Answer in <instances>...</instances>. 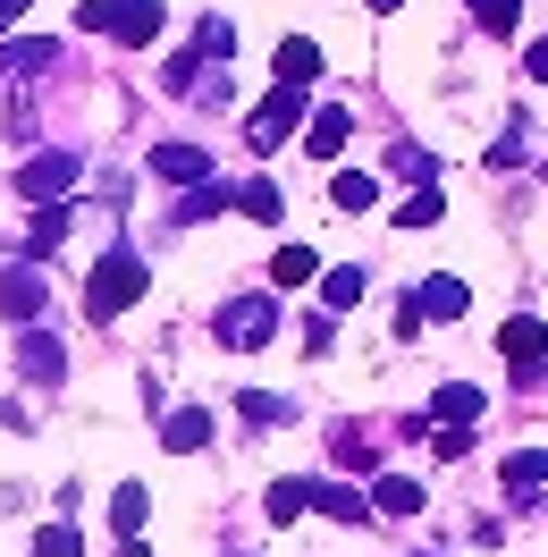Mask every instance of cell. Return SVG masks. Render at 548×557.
Masks as SVG:
<instances>
[{"instance_id": "4fadbf2b", "label": "cell", "mask_w": 548, "mask_h": 557, "mask_svg": "<svg viewBox=\"0 0 548 557\" xmlns=\"http://www.w3.org/2000/svg\"><path fill=\"white\" fill-rule=\"evenodd\" d=\"M372 516H379V523H406V516H422V482H406V473H379V490H372Z\"/></svg>"}, {"instance_id": "7c38bea8", "label": "cell", "mask_w": 548, "mask_h": 557, "mask_svg": "<svg viewBox=\"0 0 548 557\" xmlns=\"http://www.w3.org/2000/svg\"><path fill=\"white\" fill-rule=\"evenodd\" d=\"M144 523H152V490H144V482H119V490H110V532H119V541H136Z\"/></svg>"}, {"instance_id": "3957f363", "label": "cell", "mask_w": 548, "mask_h": 557, "mask_svg": "<svg viewBox=\"0 0 548 557\" xmlns=\"http://www.w3.org/2000/svg\"><path fill=\"white\" fill-rule=\"evenodd\" d=\"M304 119H312L304 85H278L271 102H253V119H245V144H253V152H278V144H287L296 127H304Z\"/></svg>"}, {"instance_id": "ac0fdd59", "label": "cell", "mask_w": 548, "mask_h": 557, "mask_svg": "<svg viewBox=\"0 0 548 557\" xmlns=\"http://www.w3.org/2000/svg\"><path fill=\"white\" fill-rule=\"evenodd\" d=\"M271 69H278V85H312V76H321V42L287 35V42H278V60H271Z\"/></svg>"}, {"instance_id": "d6986e66", "label": "cell", "mask_w": 548, "mask_h": 557, "mask_svg": "<svg viewBox=\"0 0 548 557\" xmlns=\"http://www.w3.org/2000/svg\"><path fill=\"white\" fill-rule=\"evenodd\" d=\"M68 220H76L68 203H35V228H26V253H35V262H42V253H60V237H68Z\"/></svg>"}, {"instance_id": "ffe728a7", "label": "cell", "mask_w": 548, "mask_h": 557, "mask_svg": "<svg viewBox=\"0 0 548 557\" xmlns=\"http://www.w3.org/2000/svg\"><path fill=\"white\" fill-rule=\"evenodd\" d=\"M51 60H60V42H42V35L0 42V69H9V76H35V69H51Z\"/></svg>"}, {"instance_id": "5b68a950", "label": "cell", "mask_w": 548, "mask_h": 557, "mask_svg": "<svg viewBox=\"0 0 548 557\" xmlns=\"http://www.w3.org/2000/svg\"><path fill=\"white\" fill-rule=\"evenodd\" d=\"M211 330H220V347H271V338H278V305H271V296H237Z\"/></svg>"}, {"instance_id": "d590c367", "label": "cell", "mask_w": 548, "mask_h": 557, "mask_svg": "<svg viewBox=\"0 0 548 557\" xmlns=\"http://www.w3.org/2000/svg\"><path fill=\"white\" fill-rule=\"evenodd\" d=\"M514 161H523V127H507V136L489 144V170H514Z\"/></svg>"}, {"instance_id": "4316f807", "label": "cell", "mask_w": 548, "mask_h": 557, "mask_svg": "<svg viewBox=\"0 0 548 557\" xmlns=\"http://www.w3.org/2000/svg\"><path fill=\"white\" fill-rule=\"evenodd\" d=\"M363 287H372V278L346 262V271H329V278H321V305H329V313H346V305H363Z\"/></svg>"}, {"instance_id": "1f68e13d", "label": "cell", "mask_w": 548, "mask_h": 557, "mask_svg": "<svg viewBox=\"0 0 548 557\" xmlns=\"http://www.w3.org/2000/svg\"><path fill=\"white\" fill-rule=\"evenodd\" d=\"M195 51H203V60H228V51H237V26H228V17H203Z\"/></svg>"}, {"instance_id": "603a6c76", "label": "cell", "mask_w": 548, "mask_h": 557, "mask_svg": "<svg viewBox=\"0 0 548 557\" xmlns=\"http://www.w3.org/2000/svg\"><path fill=\"white\" fill-rule=\"evenodd\" d=\"M431 414H439V422H473V414H481V388H473V381L431 388Z\"/></svg>"}, {"instance_id": "ba28073f", "label": "cell", "mask_w": 548, "mask_h": 557, "mask_svg": "<svg viewBox=\"0 0 548 557\" xmlns=\"http://www.w3.org/2000/svg\"><path fill=\"white\" fill-rule=\"evenodd\" d=\"M42 305H51V287H42V271H26V262H9V271H0V313H9L17 330H26V321H42Z\"/></svg>"}, {"instance_id": "484cf974", "label": "cell", "mask_w": 548, "mask_h": 557, "mask_svg": "<svg viewBox=\"0 0 548 557\" xmlns=\"http://www.w3.org/2000/svg\"><path fill=\"white\" fill-rule=\"evenodd\" d=\"M271 523H296V516H312V482H271Z\"/></svg>"}, {"instance_id": "83f0119b", "label": "cell", "mask_w": 548, "mask_h": 557, "mask_svg": "<svg viewBox=\"0 0 548 557\" xmlns=\"http://www.w3.org/2000/svg\"><path fill=\"white\" fill-rule=\"evenodd\" d=\"M237 414H245V422H296V397H271V388H245V397H237Z\"/></svg>"}, {"instance_id": "7402d4cb", "label": "cell", "mask_w": 548, "mask_h": 557, "mask_svg": "<svg viewBox=\"0 0 548 557\" xmlns=\"http://www.w3.org/2000/svg\"><path fill=\"white\" fill-rule=\"evenodd\" d=\"M271 278H278V287H304V278H321V253H312V245H278Z\"/></svg>"}, {"instance_id": "e0dca14e", "label": "cell", "mask_w": 548, "mask_h": 557, "mask_svg": "<svg viewBox=\"0 0 548 557\" xmlns=\"http://www.w3.org/2000/svg\"><path fill=\"white\" fill-rule=\"evenodd\" d=\"M329 465H338V473H379V448L354 422H338V431H329Z\"/></svg>"}, {"instance_id": "2e32d148", "label": "cell", "mask_w": 548, "mask_h": 557, "mask_svg": "<svg viewBox=\"0 0 548 557\" xmlns=\"http://www.w3.org/2000/svg\"><path fill=\"white\" fill-rule=\"evenodd\" d=\"M161 448H177V456L211 448V414H203V406H177V414L161 422Z\"/></svg>"}, {"instance_id": "9a60e30c", "label": "cell", "mask_w": 548, "mask_h": 557, "mask_svg": "<svg viewBox=\"0 0 548 557\" xmlns=\"http://www.w3.org/2000/svg\"><path fill=\"white\" fill-rule=\"evenodd\" d=\"M312 507H321L329 523H363L372 516V498H363L354 482H312Z\"/></svg>"}, {"instance_id": "836d02e7", "label": "cell", "mask_w": 548, "mask_h": 557, "mask_svg": "<svg viewBox=\"0 0 548 557\" xmlns=\"http://www.w3.org/2000/svg\"><path fill=\"white\" fill-rule=\"evenodd\" d=\"M388 170H397V177H439V161H431L422 144H397V152H388Z\"/></svg>"}, {"instance_id": "8992f818", "label": "cell", "mask_w": 548, "mask_h": 557, "mask_svg": "<svg viewBox=\"0 0 548 557\" xmlns=\"http://www.w3.org/2000/svg\"><path fill=\"white\" fill-rule=\"evenodd\" d=\"M498 355H507L514 381H540V363H548V330H540V313H514L507 330H498Z\"/></svg>"}, {"instance_id": "d4e9b609", "label": "cell", "mask_w": 548, "mask_h": 557, "mask_svg": "<svg viewBox=\"0 0 548 557\" xmlns=\"http://www.w3.org/2000/svg\"><path fill=\"white\" fill-rule=\"evenodd\" d=\"M498 473H507V490H540L548 482V448H514Z\"/></svg>"}, {"instance_id": "cb8c5ba5", "label": "cell", "mask_w": 548, "mask_h": 557, "mask_svg": "<svg viewBox=\"0 0 548 557\" xmlns=\"http://www.w3.org/2000/svg\"><path fill=\"white\" fill-rule=\"evenodd\" d=\"M237 211H245V220H278V211H287V195H278L271 177H245V186H237Z\"/></svg>"}, {"instance_id": "f1b7e54d", "label": "cell", "mask_w": 548, "mask_h": 557, "mask_svg": "<svg viewBox=\"0 0 548 557\" xmlns=\"http://www.w3.org/2000/svg\"><path fill=\"white\" fill-rule=\"evenodd\" d=\"M464 9H473L481 35H514V17H523V0H464Z\"/></svg>"}, {"instance_id": "7a4b0ae2", "label": "cell", "mask_w": 548, "mask_h": 557, "mask_svg": "<svg viewBox=\"0 0 548 557\" xmlns=\"http://www.w3.org/2000/svg\"><path fill=\"white\" fill-rule=\"evenodd\" d=\"M76 26H85L94 42H127V51H144V42H161V0H85Z\"/></svg>"}, {"instance_id": "8fae6325", "label": "cell", "mask_w": 548, "mask_h": 557, "mask_svg": "<svg viewBox=\"0 0 548 557\" xmlns=\"http://www.w3.org/2000/svg\"><path fill=\"white\" fill-rule=\"evenodd\" d=\"M346 136H354V119H346V110H312V119H304V152H312V161H338Z\"/></svg>"}, {"instance_id": "52a82bcc", "label": "cell", "mask_w": 548, "mask_h": 557, "mask_svg": "<svg viewBox=\"0 0 548 557\" xmlns=\"http://www.w3.org/2000/svg\"><path fill=\"white\" fill-rule=\"evenodd\" d=\"M17 372L51 388V381H60V372H68V347H60V338H51L42 321H26V330H17Z\"/></svg>"}, {"instance_id": "6da1fadb", "label": "cell", "mask_w": 548, "mask_h": 557, "mask_svg": "<svg viewBox=\"0 0 548 557\" xmlns=\"http://www.w3.org/2000/svg\"><path fill=\"white\" fill-rule=\"evenodd\" d=\"M144 287H152L144 253H136V245H110L102 262H94V278H85V313H94V321H119V313L144 296Z\"/></svg>"}, {"instance_id": "f35d334b", "label": "cell", "mask_w": 548, "mask_h": 557, "mask_svg": "<svg viewBox=\"0 0 548 557\" xmlns=\"http://www.w3.org/2000/svg\"><path fill=\"white\" fill-rule=\"evenodd\" d=\"M119 557H152V549H136V541H127V549H119Z\"/></svg>"}, {"instance_id": "74e56055", "label": "cell", "mask_w": 548, "mask_h": 557, "mask_svg": "<svg viewBox=\"0 0 548 557\" xmlns=\"http://www.w3.org/2000/svg\"><path fill=\"white\" fill-rule=\"evenodd\" d=\"M17 9H26V0H0V35H9V26H17Z\"/></svg>"}, {"instance_id": "e575fe53", "label": "cell", "mask_w": 548, "mask_h": 557, "mask_svg": "<svg viewBox=\"0 0 548 557\" xmlns=\"http://www.w3.org/2000/svg\"><path fill=\"white\" fill-rule=\"evenodd\" d=\"M464 448H473V440H464V422H439V431H431V456H439V465H456Z\"/></svg>"}, {"instance_id": "277c9868", "label": "cell", "mask_w": 548, "mask_h": 557, "mask_svg": "<svg viewBox=\"0 0 548 557\" xmlns=\"http://www.w3.org/2000/svg\"><path fill=\"white\" fill-rule=\"evenodd\" d=\"M76 186V152H35L17 161V203H68Z\"/></svg>"}, {"instance_id": "30bf717a", "label": "cell", "mask_w": 548, "mask_h": 557, "mask_svg": "<svg viewBox=\"0 0 548 557\" xmlns=\"http://www.w3.org/2000/svg\"><path fill=\"white\" fill-rule=\"evenodd\" d=\"M152 177H170V186H203L211 152H203V144H152Z\"/></svg>"}, {"instance_id": "44dd1931", "label": "cell", "mask_w": 548, "mask_h": 557, "mask_svg": "<svg viewBox=\"0 0 548 557\" xmlns=\"http://www.w3.org/2000/svg\"><path fill=\"white\" fill-rule=\"evenodd\" d=\"M329 203H338V211H372L379 203V177L372 170H338V177H329Z\"/></svg>"}, {"instance_id": "8d00e7d4", "label": "cell", "mask_w": 548, "mask_h": 557, "mask_svg": "<svg viewBox=\"0 0 548 557\" xmlns=\"http://www.w3.org/2000/svg\"><path fill=\"white\" fill-rule=\"evenodd\" d=\"M523 69H532V85H548V35L532 42V51H523Z\"/></svg>"}, {"instance_id": "d6a6232c", "label": "cell", "mask_w": 548, "mask_h": 557, "mask_svg": "<svg viewBox=\"0 0 548 557\" xmlns=\"http://www.w3.org/2000/svg\"><path fill=\"white\" fill-rule=\"evenodd\" d=\"M76 549H85V532H76V523H42L35 557H76Z\"/></svg>"}, {"instance_id": "9c48e42d", "label": "cell", "mask_w": 548, "mask_h": 557, "mask_svg": "<svg viewBox=\"0 0 548 557\" xmlns=\"http://www.w3.org/2000/svg\"><path fill=\"white\" fill-rule=\"evenodd\" d=\"M406 313L413 321H456V313H464V278H422V287H413V296H406Z\"/></svg>"}, {"instance_id": "5bb4252c", "label": "cell", "mask_w": 548, "mask_h": 557, "mask_svg": "<svg viewBox=\"0 0 548 557\" xmlns=\"http://www.w3.org/2000/svg\"><path fill=\"white\" fill-rule=\"evenodd\" d=\"M228 203H237V186H228V177H203V186L177 195V228H195V220H211V211H228Z\"/></svg>"}, {"instance_id": "ab89813d", "label": "cell", "mask_w": 548, "mask_h": 557, "mask_svg": "<svg viewBox=\"0 0 548 557\" xmlns=\"http://www.w3.org/2000/svg\"><path fill=\"white\" fill-rule=\"evenodd\" d=\"M372 9H406V0H372Z\"/></svg>"}, {"instance_id": "f546056e", "label": "cell", "mask_w": 548, "mask_h": 557, "mask_svg": "<svg viewBox=\"0 0 548 557\" xmlns=\"http://www.w3.org/2000/svg\"><path fill=\"white\" fill-rule=\"evenodd\" d=\"M439 186H431V177H422V186H413V195H406V203H397V220H406V228H431V220H439Z\"/></svg>"}, {"instance_id": "4dcf8cb0", "label": "cell", "mask_w": 548, "mask_h": 557, "mask_svg": "<svg viewBox=\"0 0 548 557\" xmlns=\"http://www.w3.org/2000/svg\"><path fill=\"white\" fill-rule=\"evenodd\" d=\"M195 76H203V51H177V60H161V85H170V94H195Z\"/></svg>"}]
</instances>
